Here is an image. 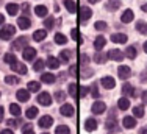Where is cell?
Masks as SVG:
<instances>
[{"mask_svg":"<svg viewBox=\"0 0 147 134\" xmlns=\"http://www.w3.org/2000/svg\"><path fill=\"white\" fill-rule=\"evenodd\" d=\"M142 103L147 105V90H144V92H142Z\"/></svg>","mask_w":147,"mask_h":134,"instance_id":"obj_52","label":"cell"},{"mask_svg":"<svg viewBox=\"0 0 147 134\" xmlns=\"http://www.w3.org/2000/svg\"><path fill=\"white\" fill-rule=\"evenodd\" d=\"M141 133H142V134H147V126H144V128L141 129Z\"/></svg>","mask_w":147,"mask_h":134,"instance_id":"obj_58","label":"cell"},{"mask_svg":"<svg viewBox=\"0 0 147 134\" xmlns=\"http://www.w3.org/2000/svg\"><path fill=\"white\" fill-rule=\"evenodd\" d=\"M39 89H41V83H38V81H30L28 83V90L30 92H38Z\"/></svg>","mask_w":147,"mask_h":134,"instance_id":"obj_34","label":"cell"},{"mask_svg":"<svg viewBox=\"0 0 147 134\" xmlns=\"http://www.w3.org/2000/svg\"><path fill=\"white\" fill-rule=\"evenodd\" d=\"M71 55H72L71 50H63L61 53H59V59H61L63 62H69V59H71Z\"/></svg>","mask_w":147,"mask_h":134,"instance_id":"obj_32","label":"cell"},{"mask_svg":"<svg viewBox=\"0 0 147 134\" xmlns=\"http://www.w3.org/2000/svg\"><path fill=\"white\" fill-rule=\"evenodd\" d=\"M91 95H92L94 98L99 97V89H97V84H92V87H91Z\"/></svg>","mask_w":147,"mask_h":134,"instance_id":"obj_45","label":"cell"},{"mask_svg":"<svg viewBox=\"0 0 147 134\" xmlns=\"http://www.w3.org/2000/svg\"><path fill=\"white\" fill-rule=\"evenodd\" d=\"M22 56L27 61H31V59H34V56H36V50H34L33 47H25L22 50Z\"/></svg>","mask_w":147,"mask_h":134,"instance_id":"obj_6","label":"cell"},{"mask_svg":"<svg viewBox=\"0 0 147 134\" xmlns=\"http://www.w3.org/2000/svg\"><path fill=\"white\" fill-rule=\"evenodd\" d=\"M97 128V120H96V119H92V117H91V119H86V122H85V129H86V131H94V129H96Z\"/></svg>","mask_w":147,"mask_h":134,"instance_id":"obj_14","label":"cell"},{"mask_svg":"<svg viewBox=\"0 0 147 134\" xmlns=\"http://www.w3.org/2000/svg\"><path fill=\"white\" fill-rule=\"evenodd\" d=\"M2 120H3V108L0 106V122H2Z\"/></svg>","mask_w":147,"mask_h":134,"instance_id":"obj_55","label":"cell"},{"mask_svg":"<svg viewBox=\"0 0 147 134\" xmlns=\"http://www.w3.org/2000/svg\"><path fill=\"white\" fill-rule=\"evenodd\" d=\"M59 112H61V115H64V117H71V115H74V106L69 105V103H66V105L61 106Z\"/></svg>","mask_w":147,"mask_h":134,"instance_id":"obj_9","label":"cell"},{"mask_svg":"<svg viewBox=\"0 0 147 134\" xmlns=\"http://www.w3.org/2000/svg\"><path fill=\"white\" fill-rule=\"evenodd\" d=\"M107 59H108V55H103V53H97L96 56H94V61H96L97 64H99V62H100V64H103Z\"/></svg>","mask_w":147,"mask_h":134,"instance_id":"obj_38","label":"cell"},{"mask_svg":"<svg viewBox=\"0 0 147 134\" xmlns=\"http://www.w3.org/2000/svg\"><path fill=\"white\" fill-rule=\"evenodd\" d=\"M45 36H47V30H36L33 33V39L36 42H41L45 39Z\"/></svg>","mask_w":147,"mask_h":134,"instance_id":"obj_16","label":"cell"},{"mask_svg":"<svg viewBox=\"0 0 147 134\" xmlns=\"http://www.w3.org/2000/svg\"><path fill=\"white\" fill-rule=\"evenodd\" d=\"M11 69L14 70V72L20 73V75H25V73H27V67L24 66V64H20V62H17V61L11 64Z\"/></svg>","mask_w":147,"mask_h":134,"instance_id":"obj_13","label":"cell"},{"mask_svg":"<svg viewBox=\"0 0 147 134\" xmlns=\"http://www.w3.org/2000/svg\"><path fill=\"white\" fill-rule=\"evenodd\" d=\"M122 92H124L125 95H128V97H135V89H133V86L131 84H128V83H124L122 84Z\"/></svg>","mask_w":147,"mask_h":134,"instance_id":"obj_19","label":"cell"},{"mask_svg":"<svg viewBox=\"0 0 147 134\" xmlns=\"http://www.w3.org/2000/svg\"><path fill=\"white\" fill-rule=\"evenodd\" d=\"M121 20L124 23H130L133 20V11L131 9H125V11L122 13V16H121Z\"/></svg>","mask_w":147,"mask_h":134,"instance_id":"obj_17","label":"cell"},{"mask_svg":"<svg viewBox=\"0 0 147 134\" xmlns=\"http://www.w3.org/2000/svg\"><path fill=\"white\" fill-rule=\"evenodd\" d=\"M38 103L42 105V106H50L52 105V97L49 92H41L38 95Z\"/></svg>","mask_w":147,"mask_h":134,"instance_id":"obj_3","label":"cell"},{"mask_svg":"<svg viewBox=\"0 0 147 134\" xmlns=\"http://www.w3.org/2000/svg\"><path fill=\"white\" fill-rule=\"evenodd\" d=\"M44 134H45V133H44Z\"/></svg>","mask_w":147,"mask_h":134,"instance_id":"obj_61","label":"cell"},{"mask_svg":"<svg viewBox=\"0 0 147 134\" xmlns=\"http://www.w3.org/2000/svg\"><path fill=\"white\" fill-rule=\"evenodd\" d=\"M121 6V0H108L107 2V9L108 11H116Z\"/></svg>","mask_w":147,"mask_h":134,"instance_id":"obj_21","label":"cell"},{"mask_svg":"<svg viewBox=\"0 0 147 134\" xmlns=\"http://www.w3.org/2000/svg\"><path fill=\"white\" fill-rule=\"evenodd\" d=\"M55 98H57V101H64L66 100V94L61 92V90H58V92L55 94Z\"/></svg>","mask_w":147,"mask_h":134,"instance_id":"obj_44","label":"cell"},{"mask_svg":"<svg viewBox=\"0 0 147 134\" xmlns=\"http://www.w3.org/2000/svg\"><path fill=\"white\" fill-rule=\"evenodd\" d=\"M77 90H78V86H77V84H74V83L69 84V94H71L72 97H77V95H78Z\"/></svg>","mask_w":147,"mask_h":134,"instance_id":"obj_42","label":"cell"},{"mask_svg":"<svg viewBox=\"0 0 147 134\" xmlns=\"http://www.w3.org/2000/svg\"><path fill=\"white\" fill-rule=\"evenodd\" d=\"M105 109H107V105H105L103 101H96V103H92V106H91L92 114H102Z\"/></svg>","mask_w":147,"mask_h":134,"instance_id":"obj_7","label":"cell"},{"mask_svg":"<svg viewBox=\"0 0 147 134\" xmlns=\"http://www.w3.org/2000/svg\"><path fill=\"white\" fill-rule=\"evenodd\" d=\"M22 134H34L33 129H31V125H25L22 129Z\"/></svg>","mask_w":147,"mask_h":134,"instance_id":"obj_47","label":"cell"},{"mask_svg":"<svg viewBox=\"0 0 147 134\" xmlns=\"http://www.w3.org/2000/svg\"><path fill=\"white\" fill-rule=\"evenodd\" d=\"M44 25L47 27V28H52V27H53V19H52V17L45 19V20H44Z\"/></svg>","mask_w":147,"mask_h":134,"instance_id":"obj_50","label":"cell"},{"mask_svg":"<svg viewBox=\"0 0 147 134\" xmlns=\"http://www.w3.org/2000/svg\"><path fill=\"white\" fill-rule=\"evenodd\" d=\"M96 30H105V28H107V23L105 22H102V20H99V22H96Z\"/></svg>","mask_w":147,"mask_h":134,"instance_id":"obj_46","label":"cell"},{"mask_svg":"<svg viewBox=\"0 0 147 134\" xmlns=\"http://www.w3.org/2000/svg\"><path fill=\"white\" fill-rule=\"evenodd\" d=\"M133 114H135V117L141 119L142 115H144V108L142 106H135L133 108Z\"/></svg>","mask_w":147,"mask_h":134,"instance_id":"obj_39","label":"cell"},{"mask_svg":"<svg viewBox=\"0 0 147 134\" xmlns=\"http://www.w3.org/2000/svg\"><path fill=\"white\" fill-rule=\"evenodd\" d=\"M141 9H142V11H146V13H147V3H144V5L141 6Z\"/></svg>","mask_w":147,"mask_h":134,"instance_id":"obj_57","label":"cell"},{"mask_svg":"<svg viewBox=\"0 0 147 134\" xmlns=\"http://www.w3.org/2000/svg\"><path fill=\"white\" fill-rule=\"evenodd\" d=\"M38 112H39V111H38V108H36V106H31V108H28V109H27L25 115H27L28 119H36Z\"/></svg>","mask_w":147,"mask_h":134,"instance_id":"obj_31","label":"cell"},{"mask_svg":"<svg viewBox=\"0 0 147 134\" xmlns=\"http://www.w3.org/2000/svg\"><path fill=\"white\" fill-rule=\"evenodd\" d=\"M25 44H27V38L20 36V38H17L16 42L13 44V48H14V50H24V48H25Z\"/></svg>","mask_w":147,"mask_h":134,"instance_id":"obj_11","label":"cell"},{"mask_svg":"<svg viewBox=\"0 0 147 134\" xmlns=\"http://www.w3.org/2000/svg\"><path fill=\"white\" fill-rule=\"evenodd\" d=\"M16 33V28L14 25H5L0 30V39H3V41H8V39H11V36Z\"/></svg>","mask_w":147,"mask_h":134,"instance_id":"obj_1","label":"cell"},{"mask_svg":"<svg viewBox=\"0 0 147 134\" xmlns=\"http://www.w3.org/2000/svg\"><path fill=\"white\" fill-rule=\"evenodd\" d=\"M64 6H66V9H67L69 13H75L77 11V5H75L74 0H64Z\"/></svg>","mask_w":147,"mask_h":134,"instance_id":"obj_28","label":"cell"},{"mask_svg":"<svg viewBox=\"0 0 147 134\" xmlns=\"http://www.w3.org/2000/svg\"><path fill=\"white\" fill-rule=\"evenodd\" d=\"M9 112H11L14 117H19V115H20V106H19V105L11 103V105H9Z\"/></svg>","mask_w":147,"mask_h":134,"instance_id":"obj_33","label":"cell"},{"mask_svg":"<svg viewBox=\"0 0 147 134\" xmlns=\"http://www.w3.org/2000/svg\"><path fill=\"white\" fill-rule=\"evenodd\" d=\"M105 44H107V39H105L103 36H97L96 41H94V48H96V50H102L105 47Z\"/></svg>","mask_w":147,"mask_h":134,"instance_id":"obj_20","label":"cell"},{"mask_svg":"<svg viewBox=\"0 0 147 134\" xmlns=\"http://www.w3.org/2000/svg\"><path fill=\"white\" fill-rule=\"evenodd\" d=\"M136 30L141 34H147V23L146 22H138L136 23Z\"/></svg>","mask_w":147,"mask_h":134,"instance_id":"obj_37","label":"cell"},{"mask_svg":"<svg viewBox=\"0 0 147 134\" xmlns=\"http://www.w3.org/2000/svg\"><path fill=\"white\" fill-rule=\"evenodd\" d=\"M122 125H124L125 128H133V126H136V119L127 115V117H124V120H122Z\"/></svg>","mask_w":147,"mask_h":134,"instance_id":"obj_22","label":"cell"},{"mask_svg":"<svg viewBox=\"0 0 147 134\" xmlns=\"http://www.w3.org/2000/svg\"><path fill=\"white\" fill-rule=\"evenodd\" d=\"M71 36H72L75 41H80V34H78V30H77V28H74V30L71 31Z\"/></svg>","mask_w":147,"mask_h":134,"instance_id":"obj_49","label":"cell"},{"mask_svg":"<svg viewBox=\"0 0 147 134\" xmlns=\"http://www.w3.org/2000/svg\"><path fill=\"white\" fill-rule=\"evenodd\" d=\"M41 80H42V83H45V84H53L57 78H55V75H53V73H42Z\"/></svg>","mask_w":147,"mask_h":134,"instance_id":"obj_24","label":"cell"},{"mask_svg":"<svg viewBox=\"0 0 147 134\" xmlns=\"http://www.w3.org/2000/svg\"><path fill=\"white\" fill-rule=\"evenodd\" d=\"M55 42H57L58 45H64V44H67V38L61 33H57L55 34Z\"/></svg>","mask_w":147,"mask_h":134,"instance_id":"obj_30","label":"cell"},{"mask_svg":"<svg viewBox=\"0 0 147 134\" xmlns=\"http://www.w3.org/2000/svg\"><path fill=\"white\" fill-rule=\"evenodd\" d=\"M102 86L105 89H113L114 86H116V81H114L113 76H103L102 78Z\"/></svg>","mask_w":147,"mask_h":134,"instance_id":"obj_10","label":"cell"},{"mask_svg":"<svg viewBox=\"0 0 147 134\" xmlns=\"http://www.w3.org/2000/svg\"><path fill=\"white\" fill-rule=\"evenodd\" d=\"M0 134H14V133H13L11 129H3V131L0 133Z\"/></svg>","mask_w":147,"mask_h":134,"instance_id":"obj_54","label":"cell"},{"mask_svg":"<svg viewBox=\"0 0 147 134\" xmlns=\"http://www.w3.org/2000/svg\"><path fill=\"white\" fill-rule=\"evenodd\" d=\"M117 75H119V78H121V80H127L128 76L131 75L130 67H128V66H119L117 67Z\"/></svg>","mask_w":147,"mask_h":134,"instance_id":"obj_4","label":"cell"},{"mask_svg":"<svg viewBox=\"0 0 147 134\" xmlns=\"http://www.w3.org/2000/svg\"><path fill=\"white\" fill-rule=\"evenodd\" d=\"M55 134H71V129H69V126L66 125H59L57 129H55Z\"/></svg>","mask_w":147,"mask_h":134,"instance_id":"obj_35","label":"cell"},{"mask_svg":"<svg viewBox=\"0 0 147 134\" xmlns=\"http://www.w3.org/2000/svg\"><path fill=\"white\" fill-rule=\"evenodd\" d=\"M16 97L19 101H28L30 98V90H25V89H19L16 92Z\"/></svg>","mask_w":147,"mask_h":134,"instance_id":"obj_12","label":"cell"},{"mask_svg":"<svg viewBox=\"0 0 147 134\" xmlns=\"http://www.w3.org/2000/svg\"><path fill=\"white\" fill-rule=\"evenodd\" d=\"M136 55H138V50H136V47H133V45H130V47H127V50H125V56L130 59H135Z\"/></svg>","mask_w":147,"mask_h":134,"instance_id":"obj_27","label":"cell"},{"mask_svg":"<svg viewBox=\"0 0 147 134\" xmlns=\"http://www.w3.org/2000/svg\"><path fill=\"white\" fill-rule=\"evenodd\" d=\"M19 81H20V80L17 78V76H11V75L5 76V83H6V84H11V86H13V84H17Z\"/></svg>","mask_w":147,"mask_h":134,"instance_id":"obj_41","label":"cell"},{"mask_svg":"<svg viewBox=\"0 0 147 134\" xmlns=\"http://www.w3.org/2000/svg\"><path fill=\"white\" fill-rule=\"evenodd\" d=\"M107 55H108V58H110V59H114V61H122V59H124V56H125L124 52L117 50V48H114V50H110Z\"/></svg>","mask_w":147,"mask_h":134,"instance_id":"obj_5","label":"cell"},{"mask_svg":"<svg viewBox=\"0 0 147 134\" xmlns=\"http://www.w3.org/2000/svg\"><path fill=\"white\" fill-rule=\"evenodd\" d=\"M144 52H146V53H147V41L144 42Z\"/></svg>","mask_w":147,"mask_h":134,"instance_id":"obj_60","label":"cell"},{"mask_svg":"<svg viewBox=\"0 0 147 134\" xmlns=\"http://www.w3.org/2000/svg\"><path fill=\"white\" fill-rule=\"evenodd\" d=\"M117 106H119V109H122V111H127V109L130 108V101H128V98H125V97L119 98Z\"/></svg>","mask_w":147,"mask_h":134,"instance_id":"obj_23","label":"cell"},{"mask_svg":"<svg viewBox=\"0 0 147 134\" xmlns=\"http://www.w3.org/2000/svg\"><path fill=\"white\" fill-rule=\"evenodd\" d=\"M34 13H36V16H39V17H45L47 16V6H44V5H38L36 8H34Z\"/></svg>","mask_w":147,"mask_h":134,"instance_id":"obj_26","label":"cell"},{"mask_svg":"<svg viewBox=\"0 0 147 134\" xmlns=\"http://www.w3.org/2000/svg\"><path fill=\"white\" fill-rule=\"evenodd\" d=\"M88 92H89V89L86 86H82L80 87V97H86L88 95Z\"/></svg>","mask_w":147,"mask_h":134,"instance_id":"obj_48","label":"cell"},{"mask_svg":"<svg viewBox=\"0 0 147 134\" xmlns=\"http://www.w3.org/2000/svg\"><path fill=\"white\" fill-rule=\"evenodd\" d=\"M3 22H5V17H3V14H0V25H2Z\"/></svg>","mask_w":147,"mask_h":134,"instance_id":"obj_56","label":"cell"},{"mask_svg":"<svg viewBox=\"0 0 147 134\" xmlns=\"http://www.w3.org/2000/svg\"><path fill=\"white\" fill-rule=\"evenodd\" d=\"M38 125H39L41 128H49V126L53 125V119H52L50 115H44V117H41V119H39Z\"/></svg>","mask_w":147,"mask_h":134,"instance_id":"obj_8","label":"cell"},{"mask_svg":"<svg viewBox=\"0 0 147 134\" xmlns=\"http://www.w3.org/2000/svg\"><path fill=\"white\" fill-rule=\"evenodd\" d=\"M33 69H34V72H41V70L44 69V61L42 59H36V62L33 64Z\"/></svg>","mask_w":147,"mask_h":134,"instance_id":"obj_40","label":"cell"},{"mask_svg":"<svg viewBox=\"0 0 147 134\" xmlns=\"http://www.w3.org/2000/svg\"><path fill=\"white\" fill-rule=\"evenodd\" d=\"M47 66L50 69H58L59 67V59H57L55 56H49L47 58Z\"/></svg>","mask_w":147,"mask_h":134,"instance_id":"obj_25","label":"cell"},{"mask_svg":"<svg viewBox=\"0 0 147 134\" xmlns=\"http://www.w3.org/2000/svg\"><path fill=\"white\" fill-rule=\"evenodd\" d=\"M88 2H89V3H99L100 0H88Z\"/></svg>","mask_w":147,"mask_h":134,"instance_id":"obj_59","label":"cell"},{"mask_svg":"<svg viewBox=\"0 0 147 134\" xmlns=\"http://www.w3.org/2000/svg\"><path fill=\"white\" fill-rule=\"evenodd\" d=\"M6 123H8V126H16L17 123H20V120H8Z\"/></svg>","mask_w":147,"mask_h":134,"instance_id":"obj_51","label":"cell"},{"mask_svg":"<svg viewBox=\"0 0 147 134\" xmlns=\"http://www.w3.org/2000/svg\"><path fill=\"white\" fill-rule=\"evenodd\" d=\"M17 25H19L20 28H22V30H27V28H30L31 22L28 20V17L22 16V17H19V19H17Z\"/></svg>","mask_w":147,"mask_h":134,"instance_id":"obj_18","label":"cell"},{"mask_svg":"<svg viewBox=\"0 0 147 134\" xmlns=\"http://www.w3.org/2000/svg\"><path fill=\"white\" fill-rule=\"evenodd\" d=\"M91 16H92L91 8H88V6H82V8H80V22L82 23L88 22V20L91 19Z\"/></svg>","mask_w":147,"mask_h":134,"instance_id":"obj_2","label":"cell"},{"mask_svg":"<svg viewBox=\"0 0 147 134\" xmlns=\"http://www.w3.org/2000/svg\"><path fill=\"white\" fill-rule=\"evenodd\" d=\"M88 61H89V59H88V56L82 55V62H83V64H88Z\"/></svg>","mask_w":147,"mask_h":134,"instance_id":"obj_53","label":"cell"},{"mask_svg":"<svg viewBox=\"0 0 147 134\" xmlns=\"http://www.w3.org/2000/svg\"><path fill=\"white\" fill-rule=\"evenodd\" d=\"M107 129L110 133H116V120H114V119H110V120L107 122Z\"/></svg>","mask_w":147,"mask_h":134,"instance_id":"obj_36","label":"cell"},{"mask_svg":"<svg viewBox=\"0 0 147 134\" xmlns=\"http://www.w3.org/2000/svg\"><path fill=\"white\" fill-rule=\"evenodd\" d=\"M3 59H5V62H8V64H13V62H16V56L13 55V53H6Z\"/></svg>","mask_w":147,"mask_h":134,"instance_id":"obj_43","label":"cell"},{"mask_svg":"<svg viewBox=\"0 0 147 134\" xmlns=\"http://www.w3.org/2000/svg\"><path fill=\"white\" fill-rule=\"evenodd\" d=\"M111 42H116V44H124L127 42V36L122 33H116V34H111Z\"/></svg>","mask_w":147,"mask_h":134,"instance_id":"obj_15","label":"cell"},{"mask_svg":"<svg viewBox=\"0 0 147 134\" xmlns=\"http://www.w3.org/2000/svg\"><path fill=\"white\" fill-rule=\"evenodd\" d=\"M6 11H8V14H11V16H16L17 11H19V6L16 3H8L6 5Z\"/></svg>","mask_w":147,"mask_h":134,"instance_id":"obj_29","label":"cell"}]
</instances>
